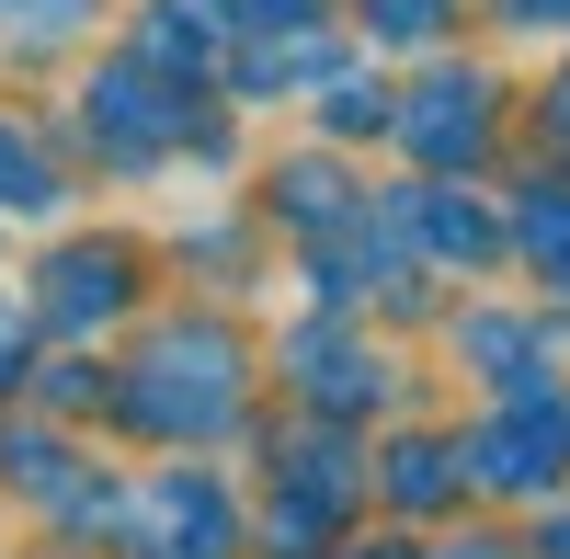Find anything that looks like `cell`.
I'll return each instance as SVG.
<instances>
[{"mask_svg":"<svg viewBox=\"0 0 570 559\" xmlns=\"http://www.w3.org/2000/svg\"><path fill=\"white\" fill-rule=\"evenodd\" d=\"M400 137H411L422 160H445V171H456V160H480V149H491V80H480V69L422 80L411 104H400Z\"/></svg>","mask_w":570,"mask_h":559,"instance_id":"obj_1","label":"cell"},{"mask_svg":"<svg viewBox=\"0 0 570 559\" xmlns=\"http://www.w3.org/2000/svg\"><path fill=\"white\" fill-rule=\"evenodd\" d=\"M171 91H149V69H104L91 80V137H104L115 160H160L171 149Z\"/></svg>","mask_w":570,"mask_h":559,"instance_id":"obj_2","label":"cell"},{"mask_svg":"<svg viewBox=\"0 0 570 559\" xmlns=\"http://www.w3.org/2000/svg\"><path fill=\"white\" fill-rule=\"evenodd\" d=\"M137 423H228V343L217 332H183L171 343V389H137Z\"/></svg>","mask_w":570,"mask_h":559,"instance_id":"obj_3","label":"cell"},{"mask_svg":"<svg viewBox=\"0 0 570 559\" xmlns=\"http://www.w3.org/2000/svg\"><path fill=\"white\" fill-rule=\"evenodd\" d=\"M559 457H570V411H559V400H537V423H502V434H480V480L525 491V480H559Z\"/></svg>","mask_w":570,"mask_h":559,"instance_id":"obj_4","label":"cell"},{"mask_svg":"<svg viewBox=\"0 0 570 559\" xmlns=\"http://www.w3.org/2000/svg\"><path fill=\"white\" fill-rule=\"evenodd\" d=\"M0 206H12V217H46V206H58V160H46L35 126H12V115H0Z\"/></svg>","mask_w":570,"mask_h":559,"instance_id":"obj_5","label":"cell"},{"mask_svg":"<svg viewBox=\"0 0 570 559\" xmlns=\"http://www.w3.org/2000/svg\"><path fill=\"white\" fill-rule=\"evenodd\" d=\"M115 274H126V252H69L58 274H46V308H58V320H104V308L126 297Z\"/></svg>","mask_w":570,"mask_h":559,"instance_id":"obj_6","label":"cell"},{"mask_svg":"<svg viewBox=\"0 0 570 559\" xmlns=\"http://www.w3.org/2000/svg\"><path fill=\"white\" fill-rule=\"evenodd\" d=\"M206 0H160V23H149V58H171V69H206Z\"/></svg>","mask_w":570,"mask_h":559,"instance_id":"obj_7","label":"cell"},{"mask_svg":"<svg viewBox=\"0 0 570 559\" xmlns=\"http://www.w3.org/2000/svg\"><path fill=\"white\" fill-rule=\"evenodd\" d=\"M525 241H537V263L570 286V195H537V206H525Z\"/></svg>","mask_w":570,"mask_h":559,"instance_id":"obj_8","label":"cell"},{"mask_svg":"<svg viewBox=\"0 0 570 559\" xmlns=\"http://www.w3.org/2000/svg\"><path fill=\"white\" fill-rule=\"evenodd\" d=\"M91 0H0V35H80Z\"/></svg>","mask_w":570,"mask_h":559,"instance_id":"obj_9","label":"cell"},{"mask_svg":"<svg viewBox=\"0 0 570 559\" xmlns=\"http://www.w3.org/2000/svg\"><path fill=\"white\" fill-rule=\"evenodd\" d=\"M365 23L389 46H422V35H445V0H365Z\"/></svg>","mask_w":570,"mask_h":559,"instance_id":"obj_10","label":"cell"},{"mask_svg":"<svg viewBox=\"0 0 570 559\" xmlns=\"http://www.w3.org/2000/svg\"><path fill=\"white\" fill-rule=\"evenodd\" d=\"M240 23H263V35H297V23H320V0H240Z\"/></svg>","mask_w":570,"mask_h":559,"instance_id":"obj_11","label":"cell"},{"mask_svg":"<svg viewBox=\"0 0 570 559\" xmlns=\"http://www.w3.org/2000/svg\"><path fill=\"white\" fill-rule=\"evenodd\" d=\"M513 23H570V0H513Z\"/></svg>","mask_w":570,"mask_h":559,"instance_id":"obj_12","label":"cell"},{"mask_svg":"<svg viewBox=\"0 0 570 559\" xmlns=\"http://www.w3.org/2000/svg\"><path fill=\"white\" fill-rule=\"evenodd\" d=\"M548 126H559V149H570V80H559V91H548Z\"/></svg>","mask_w":570,"mask_h":559,"instance_id":"obj_13","label":"cell"},{"mask_svg":"<svg viewBox=\"0 0 570 559\" xmlns=\"http://www.w3.org/2000/svg\"><path fill=\"white\" fill-rule=\"evenodd\" d=\"M0 365H12V308H0Z\"/></svg>","mask_w":570,"mask_h":559,"instance_id":"obj_14","label":"cell"},{"mask_svg":"<svg viewBox=\"0 0 570 559\" xmlns=\"http://www.w3.org/2000/svg\"><path fill=\"white\" fill-rule=\"evenodd\" d=\"M559 559H570V526H559Z\"/></svg>","mask_w":570,"mask_h":559,"instance_id":"obj_15","label":"cell"}]
</instances>
